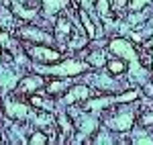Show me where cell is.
Instances as JSON below:
<instances>
[{
  "label": "cell",
  "instance_id": "17",
  "mask_svg": "<svg viewBox=\"0 0 153 145\" xmlns=\"http://www.w3.org/2000/svg\"><path fill=\"white\" fill-rule=\"evenodd\" d=\"M135 141H137V143H139V141H143V143H153V139L151 137H147V135H137V137H135Z\"/></svg>",
  "mask_w": 153,
  "mask_h": 145
},
{
  "label": "cell",
  "instance_id": "4",
  "mask_svg": "<svg viewBox=\"0 0 153 145\" xmlns=\"http://www.w3.org/2000/svg\"><path fill=\"white\" fill-rule=\"evenodd\" d=\"M21 35L25 37V39H33V41H43V43H51L53 39H51V35H47V33H43L41 29H33V27H27V29H21Z\"/></svg>",
  "mask_w": 153,
  "mask_h": 145
},
{
  "label": "cell",
  "instance_id": "19",
  "mask_svg": "<svg viewBox=\"0 0 153 145\" xmlns=\"http://www.w3.org/2000/svg\"><path fill=\"white\" fill-rule=\"evenodd\" d=\"M0 43H8V35L6 33H0Z\"/></svg>",
  "mask_w": 153,
  "mask_h": 145
},
{
  "label": "cell",
  "instance_id": "2",
  "mask_svg": "<svg viewBox=\"0 0 153 145\" xmlns=\"http://www.w3.org/2000/svg\"><path fill=\"white\" fill-rule=\"evenodd\" d=\"M37 70L43 74H59V76H74V74H84L88 70V63H80V61H61L57 65H37Z\"/></svg>",
  "mask_w": 153,
  "mask_h": 145
},
{
  "label": "cell",
  "instance_id": "20",
  "mask_svg": "<svg viewBox=\"0 0 153 145\" xmlns=\"http://www.w3.org/2000/svg\"><path fill=\"white\" fill-rule=\"evenodd\" d=\"M127 4V0H117V6H125Z\"/></svg>",
  "mask_w": 153,
  "mask_h": 145
},
{
  "label": "cell",
  "instance_id": "7",
  "mask_svg": "<svg viewBox=\"0 0 153 145\" xmlns=\"http://www.w3.org/2000/svg\"><path fill=\"white\" fill-rule=\"evenodd\" d=\"M39 86H43V80H41L39 76H29V78H25V80H23V84H21V90L29 94V92L37 90Z\"/></svg>",
  "mask_w": 153,
  "mask_h": 145
},
{
  "label": "cell",
  "instance_id": "18",
  "mask_svg": "<svg viewBox=\"0 0 153 145\" xmlns=\"http://www.w3.org/2000/svg\"><path fill=\"white\" fill-rule=\"evenodd\" d=\"M145 2H147V0H133L131 6H133V10H137V8H143V6H145Z\"/></svg>",
  "mask_w": 153,
  "mask_h": 145
},
{
  "label": "cell",
  "instance_id": "21",
  "mask_svg": "<svg viewBox=\"0 0 153 145\" xmlns=\"http://www.w3.org/2000/svg\"><path fill=\"white\" fill-rule=\"evenodd\" d=\"M147 47H149V49H151V51H153V39H151V43H149V45H147Z\"/></svg>",
  "mask_w": 153,
  "mask_h": 145
},
{
  "label": "cell",
  "instance_id": "1",
  "mask_svg": "<svg viewBox=\"0 0 153 145\" xmlns=\"http://www.w3.org/2000/svg\"><path fill=\"white\" fill-rule=\"evenodd\" d=\"M110 51L112 53H117L120 55L123 59L129 61L131 65V78L133 80H147V72L143 70L141 61H139V55H137V49L131 45L129 41H125V39H112L110 41Z\"/></svg>",
  "mask_w": 153,
  "mask_h": 145
},
{
  "label": "cell",
  "instance_id": "15",
  "mask_svg": "<svg viewBox=\"0 0 153 145\" xmlns=\"http://www.w3.org/2000/svg\"><path fill=\"white\" fill-rule=\"evenodd\" d=\"M65 88V82H53V84H49V94H55V92H59V90H63Z\"/></svg>",
  "mask_w": 153,
  "mask_h": 145
},
{
  "label": "cell",
  "instance_id": "9",
  "mask_svg": "<svg viewBox=\"0 0 153 145\" xmlns=\"http://www.w3.org/2000/svg\"><path fill=\"white\" fill-rule=\"evenodd\" d=\"M80 21H82V25L86 27V31H88V37L90 39H96V37L100 35L98 31H96V27H94V23L88 19V14H86V10H80Z\"/></svg>",
  "mask_w": 153,
  "mask_h": 145
},
{
  "label": "cell",
  "instance_id": "10",
  "mask_svg": "<svg viewBox=\"0 0 153 145\" xmlns=\"http://www.w3.org/2000/svg\"><path fill=\"white\" fill-rule=\"evenodd\" d=\"M108 70H110V74H123L127 70V65H125V61H120V59H112L108 63Z\"/></svg>",
  "mask_w": 153,
  "mask_h": 145
},
{
  "label": "cell",
  "instance_id": "3",
  "mask_svg": "<svg viewBox=\"0 0 153 145\" xmlns=\"http://www.w3.org/2000/svg\"><path fill=\"white\" fill-rule=\"evenodd\" d=\"M133 112H123V115H117L112 121H108V125L112 127V129H117V131H127L131 129V125H133Z\"/></svg>",
  "mask_w": 153,
  "mask_h": 145
},
{
  "label": "cell",
  "instance_id": "14",
  "mask_svg": "<svg viewBox=\"0 0 153 145\" xmlns=\"http://www.w3.org/2000/svg\"><path fill=\"white\" fill-rule=\"evenodd\" d=\"M45 141H47V137H45L43 133H35L33 137H31V139H29V143H31V145H39V143L43 145Z\"/></svg>",
  "mask_w": 153,
  "mask_h": 145
},
{
  "label": "cell",
  "instance_id": "5",
  "mask_svg": "<svg viewBox=\"0 0 153 145\" xmlns=\"http://www.w3.org/2000/svg\"><path fill=\"white\" fill-rule=\"evenodd\" d=\"M29 53H31L33 57L43 59V61H55V59H59V51L45 49V47H29Z\"/></svg>",
  "mask_w": 153,
  "mask_h": 145
},
{
  "label": "cell",
  "instance_id": "13",
  "mask_svg": "<svg viewBox=\"0 0 153 145\" xmlns=\"http://www.w3.org/2000/svg\"><path fill=\"white\" fill-rule=\"evenodd\" d=\"M98 12L102 19H108V0H98Z\"/></svg>",
  "mask_w": 153,
  "mask_h": 145
},
{
  "label": "cell",
  "instance_id": "6",
  "mask_svg": "<svg viewBox=\"0 0 153 145\" xmlns=\"http://www.w3.org/2000/svg\"><path fill=\"white\" fill-rule=\"evenodd\" d=\"M90 96V90L88 86H74L70 90V94L65 96V102H76V100H84V98Z\"/></svg>",
  "mask_w": 153,
  "mask_h": 145
},
{
  "label": "cell",
  "instance_id": "12",
  "mask_svg": "<svg viewBox=\"0 0 153 145\" xmlns=\"http://www.w3.org/2000/svg\"><path fill=\"white\" fill-rule=\"evenodd\" d=\"M90 63H92V65H102V63H106L104 53H102V51H94V53L90 55Z\"/></svg>",
  "mask_w": 153,
  "mask_h": 145
},
{
  "label": "cell",
  "instance_id": "11",
  "mask_svg": "<svg viewBox=\"0 0 153 145\" xmlns=\"http://www.w3.org/2000/svg\"><path fill=\"white\" fill-rule=\"evenodd\" d=\"M43 2H45V6H47V8H45V14H51L53 10H57L59 6L65 4L63 0H43Z\"/></svg>",
  "mask_w": 153,
  "mask_h": 145
},
{
  "label": "cell",
  "instance_id": "8",
  "mask_svg": "<svg viewBox=\"0 0 153 145\" xmlns=\"http://www.w3.org/2000/svg\"><path fill=\"white\" fill-rule=\"evenodd\" d=\"M6 112H8V117H14V119H25L27 117V106L25 104H14V102H8L6 104Z\"/></svg>",
  "mask_w": 153,
  "mask_h": 145
},
{
  "label": "cell",
  "instance_id": "16",
  "mask_svg": "<svg viewBox=\"0 0 153 145\" xmlns=\"http://www.w3.org/2000/svg\"><path fill=\"white\" fill-rule=\"evenodd\" d=\"M57 121L61 123V127H63V131H65V133H70V131H71V125H70V121H68L65 117H61V115H59Z\"/></svg>",
  "mask_w": 153,
  "mask_h": 145
}]
</instances>
